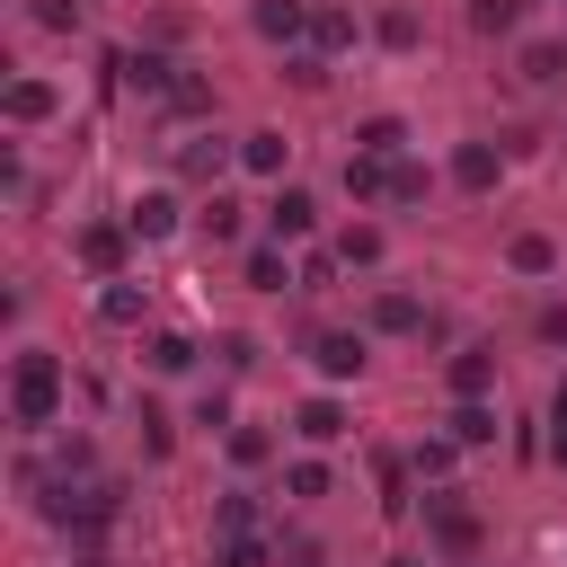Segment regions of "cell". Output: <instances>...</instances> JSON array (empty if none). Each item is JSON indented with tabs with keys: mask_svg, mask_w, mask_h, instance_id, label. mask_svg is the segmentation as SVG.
Here are the masks:
<instances>
[{
	"mask_svg": "<svg viewBox=\"0 0 567 567\" xmlns=\"http://www.w3.org/2000/svg\"><path fill=\"white\" fill-rule=\"evenodd\" d=\"M549 461L567 470V425H558V416H549Z\"/></svg>",
	"mask_w": 567,
	"mask_h": 567,
	"instance_id": "cell-38",
	"label": "cell"
},
{
	"mask_svg": "<svg viewBox=\"0 0 567 567\" xmlns=\"http://www.w3.org/2000/svg\"><path fill=\"white\" fill-rule=\"evenodd\" d=\"M71 567H106V558H97V549H80V558H71Z\"/></svg>",
	"mask_w": 567,
	"mask_h": 567,
	"instance_id": "cell-41",
	"label": "cell"
},
{
	"mask_svg": "<svg viewBox=\"0 0 567 567\" xmlns=\"http://www.w3.org/2000/svg\"><path fill=\"white\" fill-rule=\"evenodd\" d=\"M425 186H434V177H425V168H416V159L399 151V159H390V204H416Z\"/></svg>",
	"mask_w": 567,
	"mask_h": 567,
	"instance_id": "cell-29",
	"label": "cell"
},
{
	"mask_svg": "<svg viewBox=\"0 0 567 567\" xmlns=\"http://www.w3.org/2000/svg\"><path fill=\"white\" fill-rule=\"evenodd\" d=\"M266 230H275V239H310V230H319V195H310V186H275Z\"/></svg>",
	"mask_w": 567,
	"mask_h": 567,
	"instance_id": "cell-4",
	"label": "cell"
},
{
	"mask_svg": "<svg viewBox=\"0 0 567 567\" xmlns=\"http://www.w3.org/2000/svg\"><path fill=\"white\" fill-rule=\"evenodd\" d=\"M372 328H381V337H416V328H425L416 292H372Z\"/></svg>",
	"mask_w": 567,
	"mask_h": 567,
	"instance_id": "cell-19",
	"label": "cell"
},
{
	"mask_svg": "<svg viewBox=\"0 0 567 567\" xmlns=\"http://www.w3.org/2000/svg\"><path fill=\"white\" fill-rule=\"evenodd\" d=\"M372 35H381L390 53H416V35H425V27H416L408 9H381V18H372Z\"/></svg>",
	"mask_w": 567,
	"mask_h": 567,
	"instance_id": "cell-25",
	"label": "cell"
},
{
	"mask_svg": "<svg viewBox=\"0 0 567 567\" xmlns=\"http://www.w3.org/2000/svg\"><path fill=\"white\" fill-rule=\"evenodd\" d=\"M195 221H204V239H221V248L239 239V204H230V195H204V213H195Z\"/></svg>",
	"mask_w": 567,
	"mask_h": 567,
	"instance_id": "cell-27",
	"label": "cell"
},
{
	"mask_svg": "<svg viewBox=\"0 0 567 567\" xmlns=\"http://www.w3.org/2000/svg\"><path fill=\"white\" fill-rule=\"evenodd\" d=\"M540 337H549V346H567V310H540Z\"/></svg>",
	"mask_w": 567,
	"mask_h": 567,
	"instance_id": "cell-37",
	"label": "cell"
},
{
	"mask_svg": "<svg viewBox=\"0 0 567 567\" xmlns=\"http://www.w3.org/2000/svg\"><path fill=\"white\" fill-rule=\"evenodd\" d=\"M124 239H133V221H89V230H80V257H89L97 275H115V266H124Z\"/></svg>",
	"mask_w": 567,
	"mask_h": 567,
	"instance_id": "cell-13",
	"label": "cell"
},
{
	"mask_svg": "<svg viewBox=\"0 0 567 567\" xmlns=\"http://www.w3.org/2000/svg\"><path fill=\"white\" fill-rule=\"evenodd\" d=\"M292 434L301 443H346V408L319 390V399H301V416H292Z\"/></svg>",
	"mask_w": 567,
	"mask_h": 567,
	"instance_id": "cell-16",
	"label": "cell"
},
{
	"mask_svg": "<svg viewBox=\"0 0 567 567\" xmlns=\"http://www.w3.org/2000/svg\"><path fill=\"white\" fill-rule=\"evenodd\" d=\"M496 177H505V151L496 142H461L452 151V186L461 195H496Z\"/></svg>",
	"mask_w": 567,
	"mask_h": 567,
	"instance_id": "cell-3",
	"label": "cell"
},
{
	"mask_svg": "<svg viewBox=\"0 0 567 567\" xmlns=\"http://www.w3.org/2000/svg\"><path fill=\"white\" fill-rule=\"evenodd\" d=\"M53 106H62V89H53V80H9V97H0V115H9V124H44Z\"/></svg>",
	"mask_w": 567,
	"mask_h": 567,
	"instance_id": "cell-9",
	"label": "cell"
},
{
	"mask_svg": "<svg viewBox=\"0 0 567 567\" xmlns=\"http://www.w3.org/2000/svg\"><path fill=\"white\" fill-rule=\"evenodd\" d=\"M381 257H390V239H381L372 221H346V230H337V266H381Z\"/></svg>",
	"mask_w": 567,
	"mask_h": 567,
	"instance_id": "cell-21",
	"label": "cell"
},
{
	"mask_svg": "<svg viewBox=\"0 0 567 567\" xmlns=\"http://www.w3.org/2000/svg\"><path fill=\"white\" fill-rule=\"evenodd\" d=\"M133 425H142V452H151V461H159V452H168V443H177V434H168V416H159V408H151V399H142V408H133Z\"/></svg>",
	"mask_w": 567,
	"mask_h": 567,
	"instance_id": "cell-32",
	"label": "cell"
},
{
	"mask_svg": "<svg viewBox=\"0 0 567 567\" xmlns=\"http://www.w3.org/2000/svg\"><path fill=\"white\" fill-rule=\"evenodd\" d=\"M142 310H151V292H142V284H124V275H106L97 319H106V328H142Z\"/></svg>",
	"mask_w": 567,
	"mask_h": 567,
	"instance_id": "cell-15",
	"label": "cell"
},
{
	"mask_svg": "<svg viewBox=\"0 0 567 567\" xmlns=\"http://www.w3.org/2000/svg\"><path fill=\"white\" fill-rule=\"evenodd\" d=\"M346 142H354V151H372V159H399V151H408V124H399V115H363Z\"/></svg>",
	"mask_w": 567,
	"mask_h": 567,
	"instance_id": "cell-18",
	"label": "cell"
},
{
	"mask_svg": "<svg viewBox=\"0 0 567 567\" xmlns=\"http://www.w3.org/2000/svg\"><path fill=\"white\" fill-rule=\"evenodd\" d=\"M292 567H328V558H319V549H292Z\"/></svg>",
	"mask_w": 567,
	"mask_h": 567,
	"instance_id": "cell-40",
	"label": "cell"
},
{
	"mask_svg": "<svg viewBox=\"0 0 567 567\" xmlns=\"http://www.w3.org/2000/svg\"><path fill=\"white\" fill-rule=\"evenodd\" d=\"M284 159H292V142H284L275 124H257V133H239V168H248V177H284Z\"/></svg>",
	"mask_w": 567,
	"mask_h": 567,
	"instance_id": "cell-10",
	"label": "cell"
},
{
	"mask_svg": "<svg viewBox=\"0 0 567 567\" xmlns=\"http://www.w3.org/2000/svg\"><path fill=\"white\" fill-rule=\"evenodd\" d=\"M310 363H319V381H354L372 363V346H363V328H319L310 337Z\"/></svg>",
	"mask_w": 567,
	"mask_h": 567,
	"instance_id": "cell-2",
	"label": "cell"
},
{
	"mask_svg": "<svg viewBox=\"0 0 567 567\" xmlns=\"http://www.w3.org/2000/svg\"><path fill=\"white\" fill-rule=\"evenodd\" d=\"M142 363H151V372H168V381H177V372H195V337H177V328H159V337H151V346H142Z\"/></svg>",
	"mask_w": 567,
	"mask_h": 567,
	"instance_id": "cell-22",
	"label": "cell"
},
{
	"mask_svg": "<svg viewBox=\"0 0 567 567\" xmlns=\"http://www.w3.org/2000/svg\"><path fill=\"white\" fill-rule=\"evenodd\" d=\"M168 106H177V115H204V106H213V89H204L195 71H177V89H168Z\"/></svg>",
	"mask_w": 567,
	"mask_h": 567,
	"instance_id": "cell-35",
	"label": "cell"
},
{
	"mask_svg": "<svg viewBox=\"0 0 567 567\" xmlns=\"http://www.w3.org/2000/svg\"><path fill=\"white\" fill-rule=\"evenodd\" d=\"M549 416H558V425H567V381H558V399H549Z\"/></svg>",
	"mask_w": 567,
	"mask_h": 567,
	"instance_id": "cell-39",
	"label": "cell"
},
{
	"mask_svg": "<svg viewBox=\"0 0 567 567\" xmlns=\"http://www.w3.org/2000/svg\"><path fill=\"white\" fill-rule=\"evenodd\" d=\"M115 80L142 89V97H168V89H177V62H168V53H115Z\"/></svg>",
	"mask_w": 567,
	"mask_h": 567,
	"instance_id": "cell-5",
	"label": "cell"
},
{
	"mask_svg": "<svg viewBox=\"0 0 567 567\" xmlns=\"http://www.w3.org/2000/svg\"><path fill=\"white\" fill-rule=\"evenodd\" d=\"M470 27L478 35H514L523 27V0H470Z\"/></svg>",
	"mask_w": 567,
	"mask_h": 567,
	"instance_id": "cell-24",
	"label": "cell"
},
{
	"mask_svg": "<svg viewBox=\"0 0 567 567\" xmlns=\"http://www.w3.org/2000/svg\"><path fill=\"white\" fill-rule=\"evenodd\" d=\"M425 505H434V540H443L452 558H470V549H478V514H461L452 496H425Z\"/></svg>",
	"mask_w": 567,
	"mask_h": 567,
	"instance_id": "cell-17",
	"label": "cell"
},
{
	"mask_svg": "<svg viewBox=\"0 0 567 567\" xmlns=\"http://www.w3.org/2000/svg\"><path fill=\"white\" fill-rule=\"evenodd\" d=\"M213 567H266V540H248V532H230V549H221Z\"/></svg>",
	"mask_w": 567,
	"mask_h": 567,
	"instance_id": "cell-36",
	"label": "cell"
},
{
	"mask_svg": "<svg viewBox=\"0 0 567 567\" xmlns=\"http://www.w3.org/2000/svg\"><path fill=\"white\" fill-rule=\"evenodd\" d=\"M221 159H230V151H221L213 133H195V142L177 151V168H186V177H221Z\"/></svg>",
	"mask_w": 567,
	"mask_h": 567,
	"instance_id": "cell-26",
	"label": "cell"
},
{
	"mask_svg": "<svg viewBox=\"0 0 567 567\" xmlns=\"http://www.w3.org/2000/svg\"><path fill=\"white\" fill-rule=\"evenodd\" d=\"M27 18H35L44 35H80V0H35Z\"/></svg>",
	"mask_w": 567,
	"mask_h": 567,
	"instance_id": "cell-30",
	"label": "cell"
},
{
	"mask_svg": "<svg viewBox=\"0 0 567 567\" xmlns=\"http://www.w3.org/2000/svg\"><path fill=\"white\" fill-rule=\"evenodd\" d=\"M505 266H514V275H558V239H549V230H514V239H505Z\"/></svg>",
	"mask_w": 567,
	"mask_h": 567,
	"instance_id": "cell-14",
	"label": "cell"
},
{
	"mask_svg": "<svg viewBox=\"0 0 567 567\" xmlns=\"http://www.w3.org/2000/svg\"><path fill=\"white\" fill-rule=\"evenodd\" d=\"M443 381H452V399H487L496 390V346H461Z\"/></svg>",
	"mask_w": 567,
	"mask_h": 567,
	"instance_id": "cell-7",
	"label": "cell"
},
{
	"mask_svg": "<svg viewBox=\"0 0 567 567\" xmlns=\"http://www.w3.org/2000/svg\"><path fill=\"white\" fill-rule=\"evenodd\" d=\"M390 567H416V558H390Z\"/></svg>",
	"mask_w": 567,
	"mask_h": 567,
	"instance_id": "cell-42",
	"label": "cell"
},
{
	"mask_svg": "<svg viewBox=\"0 0 567 567\" xmlns=\"http://www.w3.org/2000/svg\"><path fill=\"white\" fill-rule=\"evenodd\" d=\"M452 461H461V443H452V434H425V443L408 452V470H416V478H452Z\"/></svg>",
	"mask_w": 567,
	"mask_h": 567,
	"instance_id": "cell-23",
	"label": "cell"
},
{
	"mask_svg": "<svg viewBox=\"0 0 567 567\" xmlns=\"http://www.w3.org/2000/svg\"><path fill=\"white\" fill-rule=\"evenodd\" d=\"M567 71V44H523V80H558Z\"/></svg>",
	"mask_w": 567,
	"mask_h": 567,
	"instance_id": "cell-31",
	"label": "cell"
},
{
	"mask_svg": "<svg viewBox=\"0 0 567 567\" xmlns=\"http://www.w3.org/2000/svg\"><path fill=\"white\" fill-rule=\"evenodd\" d=\"M284 487H292L301 505H310V496H328V461H292V470H284Z\"/></svg>",
	"mask_w": 567,
	"mask_h": 567,
	"instance_id": "cell-33",
	"label": "cell"
},
{
	"mask_svg": "<svg viewBox=\"0 0 567 567\" xmlns=\"http://www.w3.org/2000/svg\"><path fill=\"white\" fill-rule=\"evenodd\" d=\"M9 416H18L27 434H44V425L62 416V354L27 346V354L9 363Z\"/></svg>",
	"mask_w": 567,
	"mask_h": 567,
	"instance_id": "cell-1",
	"label": "cell"
},
{
	"mask_svg": "<svg viewBox=\"0 0 567 567\" xmlns=\"http://www.w3.org/2000/svg\"><path fill=\"white\" fill-rule=\"evenodd\" d=\"M239 275H248V292H292V284H301V275H292V257H284V239L248 248V257H239Z\"/></svg>",
	"mask_w": 567,
	"mask_h": 567,
	"instance_id": "cell-6",
	"label": "cell"
},
{
	"mask_svg": "<svg viewBox=\"0 0 567 567\" xmlns=\"http://www.w3.org/2000/svg\"><path fill=\"white\" fill-rule=\"evenodd\" d=\"M346 195H354V204H390V159L346 151Z\"/></svg>",
	"mask_w": 567,
	"mask_h": 567,
	"instance_id": "cell-11",
	"label": "cell"
},
{
	"mask_svg": "<svg viewBox=\"0 0 567 567\" xmlns=\"http://www.w3.org/2000/svg\"><path fill=\"white\" fill-rule=\"evenodd\" d=\"M310 35L337 53V44H354V18H346V9H319V18H310Z\"/></svg>",
	"mask_w": 567,
	"mask_h": 567,
	"instance_id": "cell-34",
	"label": "cell"
},
{
	"mask_svg": "<svg viewBox=\"0 0 567 567\" xmlns=\"http://www.w3.org/2000/svg\"><path fill=\"white\" fill-rule=\"evenodd\" d=\"M310 18H319L310 0H257V35H266V44H301Z\"/></svg>",
	"mask_w": 567,
	"mask_h": 567,
	"instance_id": "cell-8",
	"label": "cell"
},
{
	"mask_svg": "<svg viewBox=\"0 0 567 567\" xmlns=\"http://www.w3.org/2000/svg\"><path fill=\"white\" fill-rule=\"evenodd\" d=\"M443 434H452V443H461V452H478V443H496V408H487V399H461V408H452V425H443Z\"/></svg>",
	"mask_w": 567,
	"mask_h": 567,
	"instance_id": "cell-20",
	"label": "cell"
},
{
	"mask_svg": "<svg viewBox=\"0 0 567 567\" xmlns=\"http://www.w3.org/2000/svg\"><path fill=\"white\" fill-rule=\"evenodd\" d=\"M124 221H133V239H168V230H177V195H168V186H151V195H133V213H124Z\"/></svg>",
	"mask_w": 567,
	"mask_h": 567,
	"instance_id": "cell-12",
	"label": "cell"
},
{
	"mask_svg": "<svg viewBox=\"0 0 567 567\" xmlns=\"http://www.w3.org/2000/svg\"><path fill=\"white\" fill-rule=\"evenodd\" d=\"M230 461H239V470L275 461V434H266V425H230Z\"/></svg>",
	"mask_w": 567,
	"mask_h": 567,
	"instance_id": "cell-28",
	"label": "cell"
}]
</instances>
